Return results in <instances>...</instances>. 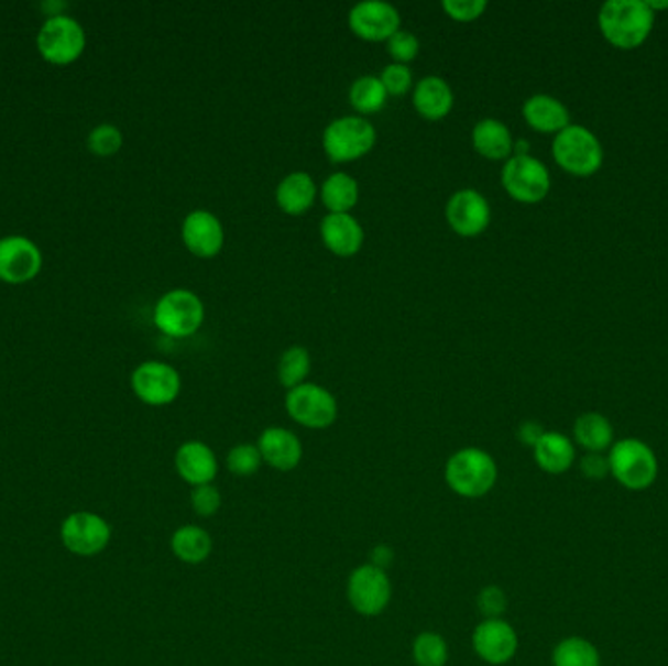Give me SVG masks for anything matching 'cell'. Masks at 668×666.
I'll use <instances>...</instances> for the list:
<instances>
[{"mask_svg":"<svg viewBox=\"0 0 668 666\" xmlns=\"http://www.w3.org/2000/svg\"><path fill=\"white\" fill-rule=\"evenodd\" d=\"M311 372V356L304 347L287 348L278 363L280 383L287 391L294 390L307 380Z\"/></svg>","mask_w":668,"mask_h":666,"instance_id":"obj_31","label":"cell"},{"mask_svg":"<svg viewBox=\"0 0 668 666\" xmlns=\"http://www.w3.org/2000/svg\"><path fill=\"white\" fill-rule=\"evenodd\" d=\"M375 128L364 116H342L322 131V149L330 163H352L368 155L375 145Z\"/></svg>","mask_w":668,"mask_h":666,"instance_id":"obj_4","label":"cell"},{"mask_svg":"<svg viewBox=\"0 0 668 666\" xmlns=\"http://www.w3.org/2000/svg\"><path fill=\"white\" fill-rule=\"evenodd\" d=\"M413 105L425 120H442L453 108V92L442 77L428 75L413 88Z\"/></svg>","mask_w":668,"mask_h":666,"instance_id":"obj_22","label":"cell"},{"mask_svg":"<svg viewBox=\"0 0 668 666\" xmlns=\"http://www.w3.org/2000/svg\"><path fill=\"white\" fill-rule=\"evenodd\" d=\"M262 461L276 471H294L304 458V446L296 434L282 426H270L259 438Z\"/></svg>","mask_w":668,"mask_h":666,"instance_id":"obj_18","label":"cell"},{"mask_svg":"<svg viewBox=\"0 0 668 666\" xmlns=\"http://www.w3.org/2000/svg\"><path fill=\"white\" fill-rule=\"evenodd\" d=\"M262 456L256 444H237L227 456V469L234 477H251L261 469Z\"/></svg>","mask_w":668,"mask_h":666,"instance_id":"obj_34","label":"cell"},{"mask_svg":"<svg viewBox=\"0 0 668 666\" xmlns=\"http://www.w3.org/2000/svg\"><path fill=\"white\" fill-rule=\"evenodd\" d=\"M579 468H581L582 476L587 477L589 481H602L610 476L606 454H584Z\"/></svg>","mask_w":668,"mask_h":666,"instance_id":"obj_40","label":"cell"},{"mask_svg":"<svg viewBox=\"0 0 668 666\" xmlns=\"http://www.w3.org/2000/svg\"><path fill=\"white\" fill-rule=\"evenodd\" d=\"M171 549L176 559L188 565H200L211 555L213 542L206 529L186 524L174 532L171 537Z\"/></svg>","mask_w":668,"mask_h":666,"instance_id":"obj_27","label":"cell"},{"mask_svg":"<svg viewBox=\"0 0 668 666\" xmlns=\"http://www.w3.org/2000/svg\"><path fill=\"white\" fill-rule=\"evenodd\" d=\"M112 539V528L100 514L73 512L62 524V542L67 552L78 557L102 554Z\"/></svg>","mask_w":668,"mask_h":666,"instance_id":"obj_12","label":"cell"},{"mask_svg":"<svg viewBox=\"0 0 668 666\" xmlns=\"http://www.w3.org/2000/svg\"><path fill=\"white\" fill-rule=\"evenodd\" d=\"M471 643L481 660L489 665H506L518 651V633L511 623L504 622L503 618L483 620L475 627Z\"/></svg>","mask_w":668,"mask_h":666,"instance_id":"obj_16","label":"cell"},{"mask_svg":"<svg viewBox=\"0 0 668 666\" xmlns=\"http://www.w3.org/2000/svg\"><path fill=\"white\" fill-rule=\"evenodd\" d=\"M573 438L587 454H604L614 446V428L606 416L584 413L574 421Z\"/></svg>","mask_w":668,"mask_h":666,"instance_id":"obj_26","label":"cell"},{"mask_svg":"<svg viewBox=\"0 0 668 666\" xmlns=\"http://www.w3.org/2000/svg\"><path fill=\"white\" fill-rule=\"evenodd\" d=\"M446 219L453 233L473 239L485 233L486 227L491 226V206L483 194L463 188L448 199Z\"/></svg>","mask_w":668,"mask_h":666,"instance_id":"obj_15","label":"cell"},{"mask_svg":"<svg viewBox=\"0 0 668 666\" xmlns=\"http://www.w3.org/2000/svg\"><path fill=\"white\" fill-rule=\"evenodd\" d=\"M286 411L287 415L305 428L325 430L337 421L339 403L329 390L305 381L294 390L287 391Z\"/></svg>","mask_w":668,"mask_h":666,"instance_id":"obj_8","label":"cell"},{"mask_svg":"<svg viewBox=\"0 0 668 666\" xmlns=\"http://www.w3.org/2000/svg\"><path fill=\"white\" fill-rule=\"evenodd\" d=\"M174 468L191 487L211 484L218 477L219 463L213 450L200 440L184 441L174 456Z\"/></svg>","mask_w":668,"mask_h":666,"instance_id":"obj_19","label":"cell"},{"mask_svg":"<svg viewBox=\"0 0 668 666\" xmlns=\"http://www.w3.org/2000/svg\"><path fill=\"white\" fill-rule=\"evenodd\" d=\"M503 188L521 204H538L551 188L547 166L532 155H513L503 166Z\"/></svg>","mask_w":668,"mask_h":666,"instance_id":"obj_9","label":"cell"},{"mask_svg":"<svg viewBox=\"0 0 668 666\" xmlns=\"http://www.w3.org/2000/svg\"><path fill=\"white\" fill-rule=\"evenodd\" d=\"M321 239L335 256L350 259L362 251L364 229L352 214H327L321 221Z\"/></svg>","mask_w":668,"mask_h":666,"instance_id":"obj_20","label":"cell"},{"mask_svg":"<svg viewBox=\"0 0 668 666\" xmlns=\"http://www.w3.org/2000/svg\"><path fill=\"white\" fill-rule=\"evenodd\" d=\"M655 24V12L643 0H610L599 14V26L607 44L635 50L645 44Z\"/></svg>","mask_w":668,"mask_h":666,"instance_id":"obj_1","label":"cell"},{"mask_svg":"<svg viewBox=\"0 0 668 666\" xmlns=\"http://www.w3.org/2000/svg\"><path fill=\"white\" fill-rule=\"evenodd\" d=\"M87 148L92 155L100 159L118 155L123 148V133L112 123H100L88 133Z\"/></svg>","mask_w":668,"mask_h":666,"instance_id":"obj_33","label":"cell"},{"mask_svg":"<svg viewBox=\"0 0 668 666\" xmlns=\"http://www.w3.org/2000/svg\"><path fill=\"white\" fill-rule=\"evenodd\" d=\"M446 483L463 499H483L495 489L499 468L491 454L481 448L458 450L443 469Z\"/></svg>","mask_w":668,"mask_h":666,"instance_id":"obj_2","label":"cell"},{"mask_svg":"<svg viewBox=\"0 0 668 666\" xmlns=\"http://www.w3.org/2000/svg\"><path fill=\"white\" fill-rule=\"evenodd\" d=\"M191 509L194 512L201 516V518H209L213 514H218L221 509V493H219L216 484H201V487H194L190 496Z\"/></svg>","mask_w":668,"mask_h":666,"instance_id":"obj_37","label":"cell"},{"mask_svg":"<svg viewBox=\"0 0 668 666\" xmlns=\"http://www.w3.org/2000/svg\"><path fill=\"white\" fill-rule=\"evenodd\" d=\"M183 241L194 256L213 259L226 244V229L218 216L208 209H196L184 217Z\"/></svg>","mask_w":668,"mask_h":666,"instance_id":"obj_17","label":"cell"},{"mask_svg":"<svg viewBox=\"0 0 668 666\" xmlns=\"http://www.w3.org/2000/svg\"><path fill=\"white\" fill-rule=\"evenodd\" d=\"M206 307L190 290L166 292L155 305L153 320L156 329L171 338H188L200 330Z\"/></svg>","mask_w":668,"mask_h":666,"instance_id":"obj_7","label":"cell"},{"mask_svg":"<svg viewBox=\"0 0 668 666\" xmlns=\"http://www.w3.org/2000/svg\"><path fill=\"white\" fill-rule=\"evenodd\" d=\"M387 52H390L393 63L407 65L410 61L417 59L418 52H420L417 35L410 34L407 30L395 32L387 40Z\"/></svg>","mask_w":668,"mask_h":666,"instance_id":"obj_35","label":"cell"},{"mask_svg":"<svg viewBox=\"0 0 668 666\" xmlns=\"http://www.w3.org/2000/svg\"><path fill=\"white\" fill-rule=\"evenodd\" d=\"M348 26L364 42H387L401 30L399 10L382 0L358 2L348 12Z\"/></svg>","mask_w":668,"mask_h":666,"instance_id":"obj_14","label":"cell"},{"mask_svg":"<svg viewBox=\"0 0 668 666\" xmlns=\"http://www.w3.org/2000/svg\"><path fill=\"white\" fill-rule=\"evenodd\" d=\"M347 597L350 605L364 618H375L390 605L393 589L387 572L370 563L360 565L348 577Z\"/></svg>","mask_w":668,"mask_h":666,"instance_id":"obj_10","label":"cell"},{"mask_svg":"<svg viewBox=\"0 0 668 666\" xmlns=\"http://www.w3.org/2000/svg\"><path fill=\"white\" fill-rule=\"evenodd\" d=\"M448 643L440 633H418L413 641V658L417 666H446L448 665Z\"/></svg>","mask_w":668,"mask_h":666,"instance_id":"obj_32","label":"cell"},{"mask_svg":"<svg viewBox=\"0 0 668 666\" xmlns=\"http://www.w3.org/2000/svg\"><path fill=\"white\" fill-rule=\"evenodd\" d=\"M610 476L627 491H645L659 476V461L651 446L637 438L614 441L607 450Z\"/></svg>","mask_w":668,"mask_h":666,"instance_id":"obj_3","label":"cell"},{"mask_svg":"<svg viewBox=\"0 0 668 666\" xmlns=\"http://www.w3.org/2000/svg\"><path fill=\"white\" fill-rule=\"evenodd\" d=\"M554 666H602L600 651L592 641L573 635L565 637L556 645L551 653Z\"/></svg>","mask_w":668,"mask_h":666,"instance_id":"obj_30","label":"cell"},{"mask_svg":"<svg viewBox=\"0 0 668 666\" xmlns=\"http://www.w3.org/2000/svg\"><path fill=\"white\" fill-rule=\"evenodd\" d=\"M478 608L485 620L503 618L506 608H508L506 592L501 587H495V585L481 589V592L478 594Z\"/></svg>","mask_w":668,"mask_h":666,"instance_id":"obj_38","label":"cell"},{"mask_svg":"<svg viewBox=\"0 0 668 666\" xmlns=\"http://www.w3.org/2000/svg\"><path fill=\"white\" fill-rule=\"evenodd\" d=\"M35 45L47 63L55 67H67L85 53L87 34L85 28L69 14L45 18L35 37Z\"/></svg>","mask_w":668,"mask_h":666,"instance_id":"obj_6","label":"cell"},{"mask_svg":"<svg viewBox=\"0 0 668 666\" xmlns=\"http://www.w3.org/2000/svg\"><path fill=\"white\" fill-rule=\"evenodd\" d=\"M442 10L451 20L468 24L483 17L486 2L485 0H443Z\"/></svg>","mask_w":668,"mask_h":666,"instance_id":"obj_39","label":"cell"},{"mask_svg":"<svg viewBox=\"0 0 668 666\" xmlns=\"http://www.w3.org/2000/svg\"><path fill=\"white\" fill-rule=\"evenodd\" d=\"M647 7H649V9H651L653 12L657 14V10L668 9V0L667 2H657V0H649V2H647Z\"/></svg>","mask_w":668,"mask_h":666,"instance_id":"obj_43","label":"cell"},{"mask_svg":"<svg viewBox=\"0 0 668 666\" xmlns=\"http://www.w3.org/2000/svg\"><path fill=\"white\" fill-rule=\"evenodd\" d=\"M551 153L565 173L579 178L599 173L604 163V151L599 138L584 125H569L561 133H557Z\"/></svg>","mask_w":668,"mask_h":666,"instance_id":"obj_5","label":"cell"},{"mask_svg":"<svg viewBox=\"0 0 668 666\" xmlns=\"http://www.w3.org/2000/svg\"><path fill=\"white\" fill-rule=\"evenodd\" d=\"M391 563H393V549H391V547H387V545H377V547H373L372 561H370V565L377 567V569H382V571H387V567H390Z\"/></svg>","mask_w":668,"mask_h":666,"instance_id":"obj_42","label":"cell"},{"mask_svg":"<svg viewBox=\"0 0 668 666\" xmlns=\"http://www.w3.org/2000/svg\"><path fill=\"white\" fill-rule=\"evenodd\" d=\"M44 256L34 241L22 234L0 239V282L22 286L40 276Z\"/></svg>","mask_w":668,"mask_h":666,"instance_id":"obj_13","label":"cell"},{"mask_svg":"<svg viewBox=\"0 0 668 666\" xmlns=\"http://www.w3.org/2000/svg\"><path fill=\"white\" fill-rule=\"evenodd\" d=\"M358 198H360V186L357 178H352L347 173L330 174L327 181L322 182L321 201L329 214H350L357 208Z\"/></svg>","mask_w":668,"mask_h":666,"instance_id":"obj_28","label":"cell"},{"mask_svg":"<svg viewBox=\"0 0 668 666\" xmlns=\"http://www.w3.org/2000/svg\"><path fill=\"white\" fill-rule=\"evenodd\" d=\"M534 459L541 471L549 476H561L573 468L577 450L571 438L561 433H547L539 438L538 444L532 448Z\"/></svg>","mask_w":668,"mask_h":666,"instance_id":"obj_25","label":"cell"},{"mask_svg":"<svg viewBox=\"0 0 668 666\" xmlns=\"http://www.w3.org/2000/svg\"><path fill=\"white\" fill-rule=\"evenodd\" d=\"M387 90L375 75L358 77L348 90V102L357 110L358 116L380 112L387 105Z\"/></svg>","mask_w":668,"mask_h":666,"instance_id":"obj_29","label":"cell"},{"mask_svg":"<svg viewBox=\"0 0 668 666\" xmlns=\"http://www.w3.org/2000/svg\"><path fill=\"white\" fill-rule=\"evenodd\" d=\"M131 390L145 405L165 407L180 395L183 380L171 363L147 360L131 373Z\"/></svg>","mask_w":668,"mask_h":666,"instance_id":"obj_11","label":"cell"},{"mask_svg":"<svg viewBox=\"0 0 668 666\" xmlns=\"http://www.w3.org/2000/svg\"><path fill=\"white\" fill-rule=\"evenodd\" d=\"M471 143L489 161H508L514 155V139L506 123L495 118L479 121L471 131Z\"/></svg>","mask_w":668,"mask_h":666,"instance_id":"obj_24","label":"cell"},{"mask_svg":"<svg viewBox=\"0 0 668 666\" xmlns=\"http://www.w3.org/2000/svg\"><path fill=\"white\" fill-rule=\"evenodd\" d=\"M544 434H546V430H544L541 424L536 423V421H526V423H522L521 428H518V440H521L524 446L534 448Z\"/></svg>","mask_w":668,"mask_h":666,"instance_id":"obj_41","label":"cell"},{"mask_svg":"<svg viewBox=\"0 0 668 666\" xmlns=\"http://www.w3.org/2000/svg\"><path fill=\"white\" fill-rule=\"evenodd\" d=\"M383 87L390 96H405L413 88V70L408 65L390 63L380 75Z\"/></svg>","mask_w":668,"mask_h":666,"instance_id":"obj_36","label":"cell"},{"mask_svg":"<svg viewBox=\"0 0 668 666\" xmlns=\"http://www.w3.org/2000/svg\"><path fill=\"white\" fill-rule=\"evenodd\" d=\"M522 116L532 130L539 133H561L571 125V116L567 106L549 95L529 96L522 106Z\"/></svg>","mask_w":668,"mask_h":666,"instance_id":"obj_21","label":"cell"},{"mask_svg":"<svg viewBox=\"0 0 668 666\" xmlns=\"http://www.w3.org/2000/svg\"><path fill=\"white\" fill-rule=\"evenodd\" d=\"M319 188L313 176L304 171L287 174L276 188V201L287 216H304L315 206Z\"/></svg>","mask_w":668,"mask_h":666,"instance_id":"obj_23","label":"cell"}]
</instances>
